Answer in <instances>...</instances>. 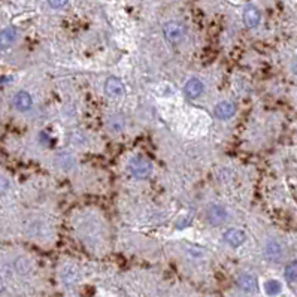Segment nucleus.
I'll use <instances>...</instances> for the list:
<instances>
[{
    "instance_id": "f8f14e48",
    "label": "nucleus",
    "mask_w": 297,
    "mask_h": 297,
    "mask_svg": "<svg viewBox=\"0 0 297 297\" xmlns=\"http://www.w3.org/2000/svg\"><path fill=\"white\" fill-rule=\"evenodd\" d=\"M264 255H266V259L270 262H280L284 255L282 245L276 241H269L264 247Z\"/></svg>"
},
{
    "instance_id": "6ab92c4d",
    "label": "nucleus",
    "mask_w": 297,
    "mask_h": 297,
    "mask_svg": "<svg viewBox=\"0 0 297 297\" xmlns=\"http://www.w3.org/2000/svg\"><path fill=\"white\" fill-rule=\"evenodd\" d=\"M48 3H50V6L54 8V9H60V8L66 6L67 0H48Z\"/></svg>"
},
{
    "instance_id": "4468645a",
    "label": "nucleus",
    "mask_w": 297,
    "mask_h": 297,
    "mask_svg": "<svg viewBox=\"0 0 297 297\" xmlns=\"http://www.w3.org/2000/svg\"><path fill=\"white\" fill-rule=\"evenodd\" d=\"M60 276H62V281H63L65 284L70 285V284H75V282L79 280V270H78V267L73 266V264H66V266L62 269Z\"/></svg>"
},
{
    "instance_id": "f03ea898",
    "label": "nucleus",
    "mask_w": 297,
    "mask_h": 297,
    "mask_svg": "<svg viewBox=\"0 0 297 297\" xmlns=\"http://www.w3.org/2000/svg\"><path fill=\"white\" fill-rule=\"evenodd\" d=\"M163 33L166 41L170 44H180L182 39L185 37V26L182 23H178V21H169L163 26Z\"/></svg>"
},
{
    "instance_id": "2eb2a0df",
    "label": "nucleus",
    "mask_w": 297,
    "mask_h": 297,
    "mask_svg": "<svg viewBox=\"0 0 297 297\" xmlns=\"http://www.w3.org/2000/svg\"><path fill=\"white\" fill-rule=\"evenodd\" d=\"M282 290V285L280 281H276V280H269L266 281L264 284V291L267 296H278Z\"/></svg>"
},
{
    "instance_id": "20e7f679",
    "label": "nucleus",
    "mask_w": 297,
    "mask_h": 297,
    "mask_svg": "<svg viewBox=\"0 0 297 297\" xmlns=\"http://www.w3.org/2000/svg\"><path fill=\"white\" fill-rule=\"evenodd\" d=\"M223 241L231 248H237V247L244 245V242L247 241V234L241 229H229L223 234Z\"/></svg>"
},
{
    "instance_id": "ddd939ff",
    "label": "nucleus",
    "mask_w": 297,
    "mask_h": 297,
    "mask_svg": "<svg viewBox=\"0 0 297 297\" xmlns=\"http://www.w3.org/2000/svg\"><path fill=\"white\" fill-rule=\"evenodd\" d=\"M18 32L15 27H6L0 32V50H6L9 47L14 45V42L16 41Z\"/></svg>"
},
{
    "instance_id": "7ed1b4c3",
    "label": "nucleus",
    "mask_w": 297,
    "mask_h": 297,
    "mask_svg": "<svg viewBox=\"0 0 297 297\" xmlns=\"http://www.w3.org/2000/svg\"><path fill=\"white\" fill-rule=\"evenodd\" d=\"M229 218V212L223 205H211L206 211V220L211 226H223Z\"/></svg>"
},
{
    "instance_id": "0eeeda50",
    "label": "nucleus",
    "mask_w": 297,
    "mask_h": 297,
    "mask_svg": "<svg viewBox=\"0 0 297 297\" xmlns=\"http://www.w3.org/2000/svg\"><path fill=\"white\" fill-rule=\"evenodd\" d=\"M54 163H55V166H57L58 169H62V170H72V169L75 167V165H76L73 154L69 152V151H60V152H57Z\"/></svg>"
},
{
    "instance_id": "39448f33",
    "label": "nucleus",
    "mask_w": 297,
    "mask_h": 297,
    "mask_svg": "<svg viewBox=\"0 0 297 297\" xmlns=\"http://www.w3.org/2000/svg\"><path fill=\"white\" fill-rule=\"evenodd\" d=\"M184 93L188 99L194 100V99L200 97L203 93H205V84L200 81L199 78H191L185 82V87H184Z\"/></svg>"
},
{
    "instance_id": "dca6fc26",
    "label": "nucleus",
    "mask_w": 297,
    "mask_h": 297,
    "mask_svg": "<svg viewBox=\"0 0 297 297\" xmlns=\"http://www.w3.org/2000/svg\"><path fill=\"white\" fill-rule=\"evenodd\" d=\"M284 275H285L287 281L296 282V281H297V263H296V262H294V263H290V264L285 267Z\"/></svg>"
},
{
    "instance_id": "9b49d317",
    "label": "nucleus",
    "mask_w": 297,
    "mask_h": 297,
    "mask_svg": "<svg viewBox=\"0 0 297 297\" xmlns=\"http://www.w3.org/2000/svg\"><path fill=\"white\" fill-rule=\"evenodd\" d=\"M214 114L216 118H220V120H230V118L236 114V106L229 100H223L214 108Z\"/></svg>"
},
{
    "instance_id": "f3484780",
    "label": "nucleus",
    "mask_w": 297,
    "mask_h": 297,
    "mask_svg": "<svg viewBox=\"0 0 297 297\" xmlns=\"http://www.w3.org/2000/svg\"><path fill=\"white\" fill-rule=\"evenodd\" d=\"M109 126L114 132H120L124 127V118L121 115H115L109 120Z\"/></svg>"
},
{
    "instance_id": "a211bd4d",
    "label": "nucleus",
    "mask_w": 297,
    "mask_h": 297,
    "mask_svg": "<svg viewBox=\"0 0 297 297\" xmlns=\"http://www.w3.org/2000/svg\"><path fill=\"white\" fill-rule=\"evenodd\" d=\"M8 188H9V181H8V178H5L3 175H0V194L6 193Z\"/></svg>"
},
{
    "instance_id": "6e6552de",
    "label": "nucleus",
    "mask_w": 297,
    "mask_h": 297,
    "mask_svg": "<svg viewBox=\"0 0 297 297\" xmlns=\"http://www.w3.org/2000/svg\"><path fill=\"white\" fill-rule=\"evenodd\" d=\"M260 19H262V14L260 11L257 9L252 5H248L244 9V24L249 29H254L260 24Z\"/></svg>"
},
{
    "instance_id": "9d476101",
    "label": "nucleus",
    "mask_w": 297,
    "mask_h": 297,
    "mask_svg": "<svg viewBox=\"0 0 297 297\" xmlns=\"http://www.w3.org/2000/svg\"><path fill=\"white\" fill-rule=\"evenodd\" d=\"M14 106L19 112H27L33 106V97L27 91H18L14 97Z\"/></svg>"
},
{
    "instance_id": "423d86ee",
    "label": "nucleus",
    "mask_w": 297,
    "mask_h": 297,
    "mask_svg": "<svg viewBox=\"0 0 297 297\" xmlns=\"http://www.w3.org/2000/svg\"><path fill=\"white\" fill-rule=\"evenodd\" d=\"M105 91L111 97H120L124 94V84L120 78L116 76H109L105 82Z\"/></svg>"
},
{
    "instance_id": "1a4fd4ad",
    "label": "nucleus",
    "mask_w": 297,
    "mask_h": 297,
    "mask_svg": "<svg viewBox=\"0 0 297 297\" xmlns=\"http://www.w3.org/2000/svg\"><path fill=\"white\" fill-rule=\"evenodd\" d=\"M236 284L245 293H255L257 288H259V284H257L255 276H252L249 273H242V275L237 276Z\"/></svg>"
},
{
    "instance_id": "f257e3e1",
    "label": "nucleus",
    "mask_w": 297,
    "mask_h": 297,
    "mask_svg": "<svg viewBox=\"0 0 297 297\" xmlns=\"http://www.w3.org/2000/svg\"><path fill=\"white\" fill-rule=\"evenodd\" d=\"M129 172L136 180H147L152 173V163L145 157H133L129 162Z\"/></svg>"
}]
</instances>
